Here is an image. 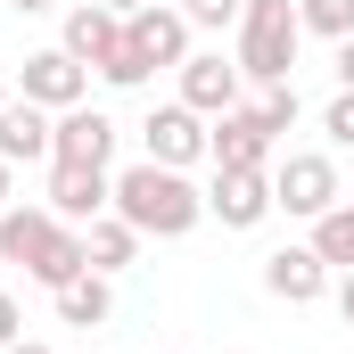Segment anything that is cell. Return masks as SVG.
<instances>
[{
	"instance_id": "obj_2",
	"label": "cell",
	"mask_w": 354,
	"mask_h": 354,
	"mask_svg": "<svg viewBox=\"0 0 354 354\" xmlns=\"http://www.w3.org/2000/svg\"><path fill=\"white\" fill-rule=\"evenodd\" d=\"M231 33H239V75H248V83H288V75H297V50H305L297 0H248Z\"/></svg>"
},
{
	"instance_id": "obj_25",
	"label": "cell",
	"mask_w": 354,
	"mask_h": 354,
	"mask_svg": "<svg viewBox=\"0 0 354 354\" xmlns=\"http://www.w3.org/2000/svg\"><path fill=\"white\" fill-rule=\"evenodd\" d=\"M17 338H25V313H17V297L0 288V346H17Z\"/></svg>"
},
{
	"instance_id": "obj_5",
	"label": "cell",
	"mask_w": 354,
	"mask_h": 354,
	"mask_svg": "<svg viewBox=\"0 0 354 354\" xmlns=\"http://www.w3.org/2000/svg\"><path fill=\"white\" fill-rule=\"evenodd\" d=\"M174 75H181V107H198L206 124H214V115H231V107H239V83H248V75H239V58H223V50H189Z\"/></svg>"
},
{
	"instance_id": "obj_29",
	"label": "cell",
	"mask_w": 354,
	"mask_h": 354,
	"mask_svg": "<svg viewBox=\"0 0 354 354\" xmlns=\"http://www.w3.org/2000/svg\"><path fill=\"white\" fill-rule=\"evenodd\" d=\"M0 354H50V346H41V338H17V346H0Z\"/></svg>"
},
{
	"instance_id": "obj_11",
	"label": "cell",
	"mask_w": 354,
	"mask_h": 354,
	"mask_svg": "<svg viewBox=\"0 0 354 354\" xmlns=\"http://www.w3.org/2000/svg\"><path fill=\"white\" fill-rule=\"evenodd\" d=\"M107 157H115V124L99 107H66L58 132H50V165H99L107 174Z\"/></svg>"
},
{
	"instance_id": "obj_17",
	"label": "cell",
	"mask_w": 354,
	"mask_h": 354,
	"mask_svg": "<svg viewBox=\"0 0 354 354\" xmlns=\"http://www.w3.org/2000/svg\"><path fill=\"white\" fill-rule=\"evenodd\" d=\"M83 248H91V272H132L140 231H132L124 214H99V223H83Z\"/></svg>"
},
{
	"instance_id": "obj_16",
	"label": "cell",
	"mask_w": 354,
	"mask_h": 354,
	"mask_svg": "<svg viewBox=\"0 0 354 354\" xmlns=\"http://www.w3.org/2000/svg\"><path fill=\"white\" fill-rule=\"evenodd\" d=\"M50 231H58L50 206H0V264H33L50 248Z\"/></svg>"
},
{
	"instance_id": "obj_30",
	"label": "cell",
	"mask_w": 354,
	"mask_h": 354,
	"mask_svg": "<svg viewBox=\"0 0 354 354\" xmlns=\"http://www.w3.org/2000/svg\"><path fill=\"white\" fill-rule=\"evenodd\" d=\"M99 8H115V17H132V8H149V0H99Z\"/></svg>"
},
{
	"instance_id": "obj_28",
	"label": "cell",
	"mask_w": 354,
	"mask_h": 354,
	"mask_svg": "<svg viewBox=\"0 0 354 354\" xmlns=\"http://www.w3.org/2000/svg\"><path fill=\"white\" fill-rule=\"evenodd\" d=\"M8 189H17V165H8V157H0V206H8Z\"/></svg>"
},
{
	"instance_id": "obj_13",
	"label": "cell",
	"mask_w": 354,
	"mask_h": 354,
	"mask_svg": "<svg viewBox=\"0 0 354 354\" xmlns=\"http://www.w3.org/2000/svg\"><path fill=\"white\" fill-rule=\"evenodd\" d=\"M330 288V264L313 256V239L305 248H272L264 256V297H280V305H313Z\"/></svg>"
},
{
	"instance_id": "obj_4",
	"label": "cell",
	"mask_w": 354,
	"mask_h": 354,
	"mask_svg": "<svg viewBox=\"0 0 354 354\" xmlns=\"http://www.w3.org/2000/svg\"><path fill=\"white\" fill-rule=\"evenodd\" d=\"M206 115L198 107H149V124H140V149H149V165H174V174H189V165H214V149H206Z\"/></svg>"
},
{
	"instance_id": "obj_23",
	"label": "cell",
	"mask_w": 354,
	"mask_h": 354,
	"mask_svg": "<svg viewBox=\"0 0 354 354\" xmlns=\"http://www.w3.org/2000/svg\"><path fill=\"white\" fill-rule=\"evenodd\" d=\"M239 8H248V0H181V17H189V25H206V33L239 25Z\"/></svg>"
},
{
	"instance_id": "obj_18",
	"label": "cell",
	"mask_w": 354,
	"mask_h": 354,
	"mask_svg": "<svg viewBox=\"0 0 354 354\" xmlns=\"http://www.w3.org/2000/svg\"><path fill=\"white\" fill-rule=\"evenodd\" d=\"M107 305H115L107 272H83V280H66V288H58V322H66V330H99V322H107Z\"/></svg>"
},
{
	"instance_id": "obj_27",
	"label": "cell",
	"mask_w": 354,
	"mask_h": 354,
	"mask_svg": "<svg viewBox=\"0 0 354 354\" xmlns=\"http://www.w3.org/2000/svg\"><path fill=\"white\" fill-rule=\"evenodd\" d=\"M338 313H346V330H354V272L338 280Z\"/></svg>"
},
{
	"instance_id": "obj_3",
	"label": "cell",
	"mask_w": 354,
	"mask_h": 354,
	"mask_svg": "<svg viewBox=\"0 0 354 354\" xmlns=\"http://www.w3.org/2000/svg\"><path fill=\"white\" fill-rule=\"evenodd\" d=\"M338 198H346V189H338V165H330L322 149H288V157H280V174H272V206H280V214L322 223Z\"/></svg>"
},
{
	"instance_id": "obj_26",
	"label": "cell",
	"mask_w": 354,
	"mask_h": 354,
	"mask_svg": "<svg viewBox=\"0 0 354 354\" xmlns=\"http://www.w3.org/2000/svg\"><path fill=\"white\" fill-rule=\"evenodd\" d=\"M338 91H354V33L338 41Z\"/></svg>"
},
{
	"instance_id": "obj_24",
	"label": "cell",
	"mask_w": 354,
	"mask_h": 354,
	"mask_svg": "<svg viewBox=\"0 0 354 354\" xmlns=\"http://www.w3.org/2000/svg\"><path fill=\"white\" fill-rule=\"evenodd\" d=\"M322 132H330L338 149H354V91H338V99L322 107Z\"/></svg>"
},
{
	"instance_id": "obj_22",
	"label": "cell",
	"mask_w": 354,
	"mask_h": 354,
	"mask_svg": "<svg viewBox=\"0 0 354 354\" xmlns=\"http://www.w3.org/2000/svg\"><path fill=\"white\" fill-rule=\"evenodd\" d=\"M256 115H264V124H272V140H280V132L297 124V83H264V99H256Z\"/></svg>"
},
{
	"instance_id": "obj_9",
	"label": "cell",
	"mask_w": 354,
	"mask_h": 354,
	"mask_svg": "<svg viewBox=\"0 0 354 354\" xmlns=\"http://www.w3.org/2000/svg\"><path fill=\"white\" fill-rule=\"evenodd\" d=\"M83 91H91L83 58H66V50H33V58H25V99H33V107L66 115V107H83Z\"/></svg>"
},
{
	"instance_id": "obj_21",
	"label": "cell",
	"mask_w": 354,
	"mask_h": 354,
	"mask_svg": "<svg viewBox=\"0 0 354 354\" xmlns=\"http://www.w3.org/2000/svg\"><path fill=\"white\" fill-rule=\"evenodd\" d=\"M149 75H157V66H149V58L132 50V33H124V50H115V58L99 66V83H115V91H140V83H149Z\"/></svg>"
},
{
	"instance_id": "obj_20",
	"label": "cell",
	"mask_w": 354,
	"mask_h": 354,
	"mask_svg": "<svg viewBox=\"0 0 354 354\" xmlns=\"http://www.w3.org/2000/svg\"><path fill=\"white\" fill-rule=\"evenodd\" d=\"M297 17H305V33H322V41H346L354 33V0H297Z\"/></svg>"
},
{
	"instance_id": "obj_10",
	"label": "cell",
	"mask_w": 354,
	"mask_h": 354,
	"mask_svg": "<svg viewBox=\"0 0 354 354\" xmlns=\"http://www.w3.org/2000/svg\"><path fill=\"white\" fill-rule=\"evenodd\" d=\"M124 33H132V50H140L149 66H181L198 25H189L181 8H165V0H149V8H132V17H124Z\"/></svg>"
},
{
	"instance_id": "obj_7",
	"label": "cell",
	"mask_w": 354,
	"mask_h": 354,
	"mask_svg": "<svg viewBox=\"0 0 354 354\" xmlns=\"http://www.w3.org/2000/svg\"><path fill=\"white\" fill-rule=\"evenodd\" d=\"M206 149H214L223 174H264V165H272V124L256 115V107H231V115H214Z\"/></svg>"
},
{
	"instance_id": "obj_1",
	"label": "cell",
	"mask_w": 354,
	"mask_h": 354,
	"mask_svg": "<svg viewBox=\"0 0 354 354\" xmlns=\"http://www.w3.org/2000/svg\"><path fill=\"white\" fill-rule=\"evenodd\" d=\"M115 214L140 231V239H181V231H198L206 223V189L189 174H174V165H124L115 174Z\"/></svg>"
},
{
	"instance_id": "obj_12",
	"label": "cell",
	"mask_w": 354,
	"mask_h": 354,
	"mask_svg": "<svg viewBox=\"0 0 354 354\" xmlns=\"http://www.w3.org/2000/svg\"><path fill=\"white\" fill-rule=\"evenodd\" d=\"M58 50H66V58H83L91 75H99V66L124 50V17H115V8H99V0L66 8V33H58Z\"/></svg>"
},
{
	"instance_id": "obj_15",
	"label": "cell",
	"mask_w": 354,
	"mask_h": 354,
	"mask_svg": "<svg viewBox=\"0 0 354 354\" xmlns=\"http://www.w3.org/2000/svg\"><path fill=\"white\" fill-rule=\"evenodd\" d=\"M33 280H41V288H50V297H58V288H66V280H83L91 272V248H83V223H58V231H50V248H41V256H33Z\"/></svg>"
},
{
	"instance_id": "obj_14",
	"label": "cell",
	"mask_w": 354,
	"mask_h": 354,
	"mask_svg": "<svg viewBox=\"0 0 354 354\" xmlns=\"http://www.w3.org/2000/svg\"><path fill=\"white\" fill-rule=\"evenodd\" d=\"M50 132H58L50 107H33V99H8V107H0V157H8V165H41V157H50Z\"/></svg>"
},
{
	"instance_id": "obj_19",
	"label": "cell",
	"mask_w": 354,
	"mask_h": 354,
	"mask_svg": "<svg viewBox=\"0 0 354 354\" xmlns=\"http://www.w3.org/2000/svg\"><path fill=\"white\" fill-rule=\"evenodd\" d=\"M313 256L330 272H354V198H338V206L313 223Z\"/></svg>"
},
{
	"instance_id": "obj_31",
	"label": "cell",
	"mask_w": 354,
	"mask_h": 354,
	"mask_svg": "<svg viewBox=\"0 0 354 354\" xmlns=\"http://www.w3.org/2000/svg\"><path fill=\"white\" fill-rule=\"evenodd\" d=\"M8 8H25V17H41V8H58V0H8Z\"/></svg>"
},
{
	"instance_id": "obj_32",
	"label": "cell",
	"mask_w": 354,
	"mask_h": 354,
	"mask_svg": "<svg viewBox=\"0 0 354 354\" xmlns=\"http://www.w3.org/2000/svg\"><path fill=\"white\" fill-rule=\"evenodd\" d=\"M0 107H8V83H0Z\"/></svg>"
},
{
	"instance_id": "obj_6",
	"label": "cell",
	"mask_w": 354,
	"mask_h": 354,
	"mask_svg": "<svg viewBox=\"0 0 354 354\" xmlns=\"http://www.w3.org/2000/svg\"><path fill=\"white\" fill-rule=\"evenodd\" d=\"M58 223H99V214H115V174H99V165H50V198H41Z\"/></svg>"
},
{
	"instance_id": "obj_8",
	"label": "cell",
	"mask_w": 354,
	"mask_h": 354,
	"mask_svg": "<svg viewBox=\"0 0 354 354\" xmlns=\"http://www.w3.org/2000/svg\"><path fill=\"white\" fill-rule=\"evenodd\" d=\"M206 214H214L223 231H256L264 214H280V206H272V174H223V165H214V181H206Z\"/></svg>"
}]
</instances>
